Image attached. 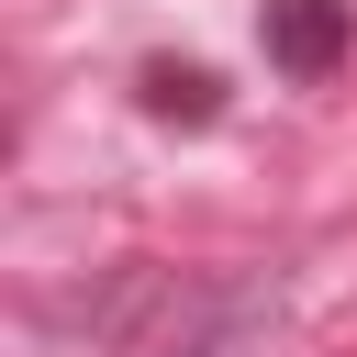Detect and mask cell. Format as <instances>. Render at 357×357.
<instances>
[{"instance_id":"1","label":"cell","mask_w":357,"mask_h":357,"mask_svg":"<svg viewBox=\"0 0 357 357\" xmlns=\"http://www.w3.org/2000/svg\"><path fill=\"white\" fill-rule=\"evenodd\" d=\"M268 67L279 78H324L335 56H346V0H268Z\"/></svg>"},{"instance_id":"2","label":"cell","mask_w":357,"mask_h":357,"mask_svg":"<svg viewBox=\"0 0 357 357\" xmlns=\"http://www.w3.org/2000/svg\"><path fill=\"white\" fill-rule=\"evenodd\" d=\"M134 89H145L156 123H212V112H223V78H212V67H178V56H145Z\"/></svg>"}]
</instances>
